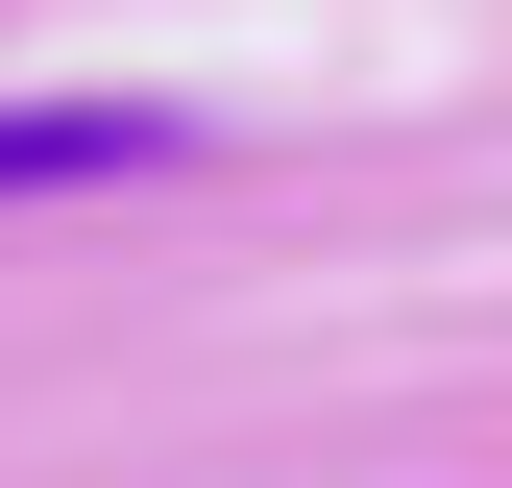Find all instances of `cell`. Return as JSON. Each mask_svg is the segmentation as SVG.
<instances>
[{"label":"cell","instance_id":"6da1fadb","mask_svg":"<svg viewBox=\"0 0 512 488\" xmlns=\"http://www.w3.org/2000/svg\"><path fill=\"white\" fill-rule=\"evenodd\" d=\"M147 171H196L171 98H0V196H147Z\"/></svg>","mask_w":512,"mask_h":488}]
</instances>
